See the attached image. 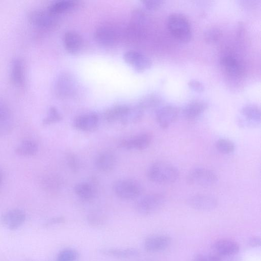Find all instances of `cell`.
Here are the masks:
<instances>
[{"instance_id": "40", "label": "cell", "mask_w": 261, "mask_h": 261, "mask_svg": "<svg viewBox=\"0 0 261 261\" xmlns=\"http://www.w3.org/2000/svg\"><path fill=\"white\" fill-rule=\"evenodd\" d=\"M65 221V219L63 217H58L53 218L49 220L46 225L47 226L53 225L57 224L62 223Z\"/></svg>"}, {"instance_id": "17", "label": "cell", "mask_w": 261, "mask_h": 261, "mask_svg": "<svg viewBox=\"0 0 261 261\" xmlns=\"http://www.w3.org/2000/svg\"><path fill=\"white\" fill-rule=\"evenodd\" d=\"M96 42L106 47L114 45L116 41V33L113 29L107 26H100L97 28L94 33Z\"/></svg>"}, {"instance_id": "13", "label": "cell", "mask_w": 261, "mask_h": 261, "mask_svg": "<svg viewBox=\"0 0 261 261\" xmlns=\"http://www.w3.org/2000/svg\"><path fill=\"white\" fill-rule=\"evenodd\" d=\"M220 64L225 72L229 76L239 77L243 74L244 67L240 61L231 55L222 57Z\"/></svg>"}, {"instance_id": "42", "label": "cell", "mask_w": 261, "mask_h": 261, "mask_svg": "<svg viewBox=\"0 0 261 261\" xmlns=\"http://www.w3.org/2000/svg\"><path fill=\"white\" fill-rule=\"evenodd\" d=\"M3 180V173L2 171L0 170V184Z\"/></svg>"}, {"instance_id": "37", "label": "cell", "mask_w": 261, "mask_h": 261, "mask_svg": "<svg viewBox=\"0 0 261 261\" xmlns=\"http://www.w3.org/2000/svg\"><path fill=\"white\" fill-rule=\"evenodd\" d=\"M142 3L148 10H154L162 5L163 1L161 0H143Z\"/></svg>"}, {"instance_id": "21", "label": "cell", "mask_w": 261, "mask_h": 261, "mask_svg": "<svg viewBox=\"0 0 261 261\" xmlns=\"http://www.w3.org/2000/svg\"><path fill=\"white\" fill-rule=\"evenodd\" d=\"M207 104L201 100L193 101L187 104L183 109L184 116L189 120L198 117L207 108Z\"/></svg>"}, {"instance_id": "33", "label": "cell", "mask_w": 261, "mask_h": 261, "mask_svg": "<svg viewBox=\"0 0 261 261\" xmlns=\"http://www.w3.org/2000/svg\"><path fill=\"white\" fill-rule=\"evenodd\" d=\"M222 35L221 30L216 27L208 29L204 33V39L208 43H214L218 41Z\"/></svg>"}, {"instance_id": "3", "label": "cell", "mask_w": 261, "mask_h": 261, "mask_svg": "<svg viewBox=\"0 0 261 261\" xmlns=\"http://www.w3.org/2000/svg\"><path fill=\"white\" fill-rule=\"evenodd\" d=\"M113 190L118 197L125 200L135 199L142 192L140 184L132 179H122L117 181L114 185Z\"/></svg>"}, {"instance_id": "34", "label": "cell", "mask_w": 261, "mask_h": 261, "mask_svg": "<svg viewBox=\"0 0 261 261\" xmlns=\"http://www.w3.org/2000/svg\"><path fill=\"white\" fill-rule=\"evenodd\" d=\"M11 120V111L7 103L0 97V123Z\"/></svg>"}, {"instance_id": "29", "label": "cell", "mask_w": 261, "mask_h": 261, "mask_svg": "<svg viewBox=\"0 0 261 261\" xmlns=\"http://www.w3.org/2000/svg\"><path fill=\"white\" fill-rule=\"evenodd\" d=\"M161 101V97L155 94H149L142 97L138 105L144 110L156 107Z\"/></svg>"}, {"instance_id": "26", "label": "cell", "mask_w": 261, "mask_h": 261, "mask_svg": "<svg viewBox=\"0 0 261 261\" xmlns=\"http://www.w3.org/2000/svg\"><path fill=\"white\" fill-rule=\"evenodd\" d=\"M77 5L76 2L71 0H61L51 3L47 9L53 14L57 15L59 14L67 11Z\"/></svg>"}, {"instance_id": "22", "label": "cell", "mask_w": 261, "mask_h": 261, "mask_svg": "<svg viewBox=\"0 0 261 261\" xmlns=\"http://www.w3.org/2000/svg\"><path fill=\"white\" fill-rule=\"evenodd\" d=\"M100 252L105 255L120 258L134 257L139 254V251L134 248H105Z\"/></svg>"}, {"instance_id": "5", "label": "cell", "mask_w": 261, "mask_h": 261, "mask_svg": "<svg viewBox=\"0 0 261 261\" xmlns=\"http://www.w3.org/2000/svg\"><path fill=\"white\" fill-rule=\"evenodd\" d=\"M165 202V197L160 194H150L140 198L135 208L140 214L148 215L161 208Z\"/></svg>"}, {"instance_id": "30", "label": "cell", "mask_w": 261, "mask_h": 261, "mask_svg": "<svg viewBox=\"0 0 261 261\" xmlns=\"http://www.w3.org/2000/svg\"><path fill=\"white\" fill-rule=\"evenodd\" d=\"M216 147L219 152L224 154L231 153L235 149L234 144L231 141L224 138L217 140Z\"/></svg>"}, {"instance_id": "9", "label": "cell", "mask_w": 261, "mask_h": 261, "mask_svg": "<svg viewBox=\"0 0 261 261\" xmlns=\"http://www.w3.org/2000/svg\"><path fill=\"white\" fill-rule=\"evenodd\" d=\"M171 242L170 236L164 234H158L147 238L144 243L145 249L149 252H158L169 247Z\"/></svg>"}, {"instance_id": "32", "label": "cell", "mask_w": 261, "mask_h": 261, "mask_svg": "<svg viewBox=\"0 0 261 261\" xmlns=\"http://www.w3.org/2000/svg\"><path fill=\"white\" fill-rule=\"evenodd\" d=\"M62 117L57 108L50 107L48 110L47 115L42 120L43 125H49L57 122L62 120Z\"/></svg>"}, {"instance_id": "4", "label": "cell", "mask_w": 261, "mask_h": 261, "mask_svg": "<svg viewBox=\"0 0 261 261\" xmlns=\"http://www.w3.org/2000/svg\"><path fill=\"white\" fill-rule=\"evenodd\" d=\"M187 180L191 185L207 187L217 181V176L215 172L210 169L197 167L189 172Z\"/></svg>"}, {"instance_id": "16", "label": "cell", "mask_w": 261, "mask_h": 261, "mask_svg": "<svg viewBox=\"0 0 261 261\" xmlns=\"http://www.w3.org/2000/svg\"><path fill=\"white\" fill-rule=\"evenodd\" d=\"M63 43L65 49L71 54H76L82 49L83 39L76 31H68L64 35Z\"/></svg>"}, {"instance_id": "27", "label": "cell", "mask_w": 261, "mask_h": 261, "mask_svg": "<svg viewBox=\"0 0 261 261\" xmlns=\"http://www.w3.org/2000/svg\"><path fill=\"white\" fill-rule=\"evenodd\" d=\"M144 112V111L138 104L132 107H129L121 121L125 124L135 123L141 119Z\"/></svg>"}, {"instance_id": "20", "label": "cell", "mask_w": 261, "mask_h": 261, "mask_svg": "<svg viewBox=\"0 0 261 261\" xmlns=\"http://www.w3.org/2000/svg\"><path fill=\"white\" fill-rule=\"evenodd\" d=\"M115 163V156L110 151H105L100 153L95 160L96 168L103 172L111 171L114 168Z\"/></svg>"}, {"instance_id": "6", "label": "cell", "mask_w": 261, "mask_h": 261, "mask_svg": "<svg viewBox=\"0 0 261 261\" xmlns=\"http://www.w3.org/2000/svg\"><path fill=\"white\" fill-rule=\"evenodd\" d=\"M75 81L69 73L64 72L60 74L56 79L55 84V92L60 98H69L75 89Z\"/></svg>"}, {"instance_id": "8", "label": "cell", "mask_w": 261, "mask_h": 261, "mask_svg": "<svg viewBox=\"0 0 261 261\" xmlns=\"http://www.w3.org/2000/svg\"><path fill=\"white\" fill-rule=\"evenodd\" d=\"M125 62L138 72H142L151 66V60L143 54L134 50L125 51L123 55Z\"/></svg>"}, {"instance_id": "10", "label": "cell", "mask_w": 261, "mask_h": 261, "mask_svg": "<svg viewBox=\"0 0 261 261\" xmlns=\"http://www.w3.org/2000/svg\"><path fill=\"white\" fill-rule=\"evenodd\" d=\"M25 219V214L22 210L14 208L4 213L1 217V221L7 228L15 230L24 223Z\"/></svg>"}, {"instance_id": "25", "label": "cell", "mask_w": 261, "mask_h": 261, "mask_svg": "<svg viewBox=\"0 0 261 261\" xmlns=\"http://www.w3.org/2000/svg\"><path fill=\"white\" fill-rule=\"evenodd\" d=\"M128 108V106L124 105H117L113 106L106 111L104 113V117L109 122L121 121Z\"/></svg>"}, {"instance_id": "24", "label": "cell", "mask_w": 261, "mask_h": 261, "mask_svg": "<svg viewBox=\"0 0 261 261\" xmlns=\"http://www.w3.org/2000/svg\"><path fill=\"white\" fill-rule=\"evenodd\" d=\"M38 149V145L35 141L31 139H25L17 145L15 149V152L20 156H32L37 153Z\"/></svg>"}, {"instance_id": "23", "label": "cell", "mask_w": 261, "mask_h": 261, "mask_svg": "<svg viewBox=\"0 0 261 261\" xmlns=\"http://www.w3.org/2000/svg\"><path fill=\"white\" fill-rule=\"evenodd\" d=\"M74 192L82 200L89 201L93 199L96 195V189L91 183L81 182L74 187Z\"/></svg>"}, {"instance_id": "11", "label": "cell", "mask_w": 261, "mask_h": 261, "mask_svg": "<svg viewBox=\"0 0 261 261\" xmlns=\"http://www.w3.org/2000/svg\"><path fill=\"white\" fill-rule=\"evenodd\" d=\"M178 116V109L174 106L168 105L158 110L156 113V119L162 128H167L175 121Z\"/></svg>"}, {"instance_id": "39", "label": "cell", "mask_w": 261, "mask_h": 261, "mask_svg": "<svg viewBox=\"0 0 261 261\" xmlns=\"http://www.w3.org/2000/svg\"><path fill=\"white\" fill-rule=\"evenodd\" d=\"M68 162L71 168L74 170H76L77 169L78 163L77 159L74 156L70 155L68 156Z\"/></svg>"}, {"instance_id": "14", "label": "cell", "mask_w": 261, "mask_h": 261, "mask_svg": "<svg viewBox=\"0 0 261 261\" xmlns=\"http://www.w3.org/2000/svg\"><path fill=\"white\" fill-rule=\"evenodd\" d=\"M213 248L215 253L222 257L236 254L240 250V246L231 239H220L214 243Z\"/></svg>"}, {"instance_id": "12", "label": "cell", "mask_w": 261, "mask_h": 261, "mask_svg": "<svg viewBox=\"0 0 261 261\" xmlns=\"http://www.w3.org/2000/svg\"><path fill=\"white\" fill-rule=\"evenodd\" d=\"M188 204L192 208L199 211H210L215 208L217 201L214 197L207 195H195L188 200Z\"/></svg>"}, {"instance_id": "31", "label": "cell", "mask_w": 261, "mask_h": 261, "mask_svg": "<svg viewBox=\"0 0 261 261\" xmlns=\"http://www.w3.org/2000/svg\"><path fill=\"white\" fill-rule=\"evenodd\" d=\"M78 257L79 253L76 250L66 248L58 253L57 261H76Z\"/></svg>"}, {"instance_id": "35", "label": "cell", "mask_w": 261, "mask_h": 261, "mask_svg": "<svg viewBox=\"0 0 261 261\" xmlns=\"http://www.w3.org/2000/svg\"><path fill=\"white\" fill-rule=\"evenodd\" d=\"M192 261H222V256L215 253L209 254H198Z\"/></svg>"}, {"instance_id": "41", "label": "cell", "mask_w": 261, "mask_h": 261, "mask_svg": "<svg viewBox=\"0 0 261 261\" xmlns=\"http://www.w3.org/2000/svg\"><path fill=\"white\" fill-rule=\"evenodd\" d=\"M249 244L252 247H258L260 246V238L259 237L254 236L249 240Z\"/></svg>"}, {"instance_id": "15", "label": "cell", "mask_w": 261, "mask_h": 261, "mask_svg": "<svg viewBox=\"0 0 261 261\" xmlns=\"http://www.w3.org/2000/svg\"><path fill=\"white\" fill-rule=\"evenodd\" d=\"M98 115L93 113L83 114L76 117L73 121V125L76 129L91 132L95 129L98 124Z\"/></svg>"}, {"instance_id": "28", "label": "cell", "mask_w": 261, "mask_h": 261, "mask_svg": "<svg viewBox=\"0 0 261 261\" xmlns=\"http://www.w3.org/2000/svg\"><path fill=\"white\" fill-rule=\"evenodd\" d=\"M241 113L242 115L249 122L258 123L260 121V110L256 106H246L242 108Z\"/></svg>"}, {"instance_id": "38", "label": "cell", "mask_w": 261, "mask_h": 261, "mask_svg": "<svg viewBox=\"0 0 261 261\" xmlns=\"http://www.w3.org/2000/svg\"><path fill=\"white\" fill-rule=\"evenodd\" d=\"M189 87L197 92H201L204 89L203 85L199 81L196 80H191L188 83Z\"/></svg>"}, {"instance_id": "19", "label": "cell", "mask_w": 261, "mask_h": 261, "mask_svg": "<svg viewBox=\"0 0 261 261\" xmlns=\"http://www.w3.org/2000/svg\"><path fill=\"white\" fill-rule=\"evenodd\" d=\"M10 78L15 86L19 87L24 86L25 83L24 66L21 59L15 58L12 61L10 68Z\"/></svg>"}, {"instance_id": "18", "label": "cell", "mask_w": 261, "mask_h": 261, "mask_svg": "<svg viewBox=\"0 0 261 261\" xmlns=\"http://www.w3.org/2000/svg\"><path fill=\"white\" fill-rule=\"evenodd\" d=\"M151 140V136L148 134L144 133L122 140L120 145L123 148L128 150H143L149 145Z\"/></svg>"}, {"instance_id": "7", "label": "cell", "mask_w": 261, "mask_h": 261, "mask_svg": "<svg viewBox=\"0 0 261 261\" xmlns=\"http://www.w3.org/2000/svg\"><path fill=\"white\" fill-rule=\"evenodd\" d=\"M28 16L32 23L44 29L53 28L57 23V15L50 13L47 9L32 10Z\"/></svg>"}, {"instance_id": "2", "label": "cell", "mask_w": 261, "mask_h": 261, "mask_svg": "<svg viewBox=\"0 0 261 261\" xmlns=\"http://www.w3.org/2000/svg\"><path fill=\"white\" fill-rule=\"evenodd\" d=\"M167 26L172 35L179 41L187 42L191 39V24L184 15L179 13L170 15L167 20Z\"/></svg>"}, {"instance_id": "1", "label": "cell", "mask_w": 261, "mask_h": 261, "mask_svg": "<svg viewBox=\"0 0 261 261\" xmlns=\"http://www.w3.org/2000/svg\"><path fill=\"white\" fill-rule=\"evenodd\" d=\"M179 172L173 165L163 162L153 164L148 169L147 176L152 182L169 184L174 182L179 177Z\"/></svg>"}, {"instance_id": "36", "label": "cell", "mask_w": 261, "mask_h": 261, "mask_svg": "<svg viewBox=\"0 0 261 261\" xmlns=\"http://www.w3.org/2000/svg\"><path fill=\"white\" fill-rule=\"evenodd\" d=\"M88 221L92 226H97L102 225L104 223L105 219L100 215L93 214L88 216Z\"/></svg>"}]
</instances>
